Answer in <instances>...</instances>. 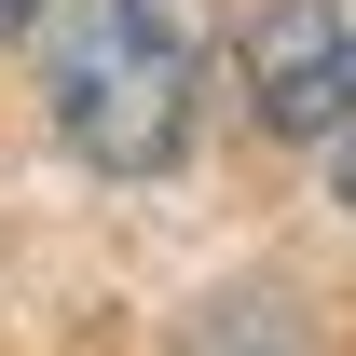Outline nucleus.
<instances>
[{
    "label": "nucleus",
    "mask_w": 356,
    "mask_h": 356,
    "mask_svg": "<svg viewBox=\"0 0 356 356\" xmlns=\"http://www.w3.org/2000/svg\"><path fill=\"white\" fill-rule=\"evenodd\" d=\"M14 14H42V0H0V28H14Z\"/></svg>",
    "instance_id": "obj_4"
},
{
    "label": "nucleus",
    "mask_w": 356,
    "mask_h": 356,
    "mask_svg": "<svg viewBox=\"0 0 356 356\" xmlns=\"http://www.w3.org/2000/svg\"><path fill=\"white\" fill-rule=\"evenodd\" d=\"M42 96L69 151L110 178H165L206 96V0H69L42 42Z\"/></svg>",
    "instance_id": "obj_1"
},
{
    "label": "nucleus",
    "mask_w": 356,
    "mask_h": 356,
    "mask_svg": "<svg viewBox=\"0 0 356 356\" xmlns=\"http://www.w3.org/2000/svg\"><path fill=\"white\" fill-rule=\"evenodd\" d=\"M233 69H247V110L274 137H343V110H356V0H261Z\"/></svg>",
    "instance_id": "obj_2"
},
{
    "label": "nucleus",
    "mask_w": 356,
    "mask_h": 356,
    "mask_svg": "<svg viewBox=\"0 0 356 356\" xmlns=\"http://www.w3.org/2000/svg\"><path fill=\"white\" fill-rule=\"evenodd\" d=\"M329 178H343V206H356V110H343V137H329Z\"/></svg>",
    "instance_id": "obj_3"
}]
</instances>
